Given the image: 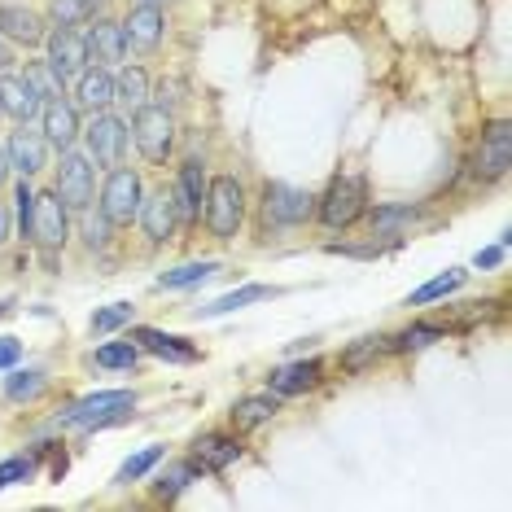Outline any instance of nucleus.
Here are the masks:
<instances>
[{
  "label": "nucleus",
  "instance_id": "393cba45",
  "mask_svg": "<svg viewBox=\"0 0 512 512\" xmlns=\"http://www.w3.org/2000/svg\"><path fill=\"white\" fill-rule=\"evenodd\" d=\"M193 482H202V464H197V460H176V464H167V469L154 477V499H162V504H176V499L189 491Z\"/></svg>",
  "mask_w": 512,
  "mask_h": 512
},
{
  "label": "nucleus",
  "instance_id": "8fccbe9b",
  "mask_svg": "<svg viewBox=\"0 0 512 512\" xmlns=\"http://www.w3.org/2000/svg\"><path fill=\"white\" fill-rule=\"evenodd\" d=\"M0 119H5V114H0Z\"/></svg>",
  "mask_w": 512,
  "mask_h": 512
},
{
  "label": "nucleus",
  "instance_id": "e433bc0d",
  "mask_svg": "<svg viewBox=\"0 0 512 512\" xmlns=\"http://www.w3.org/2000/svg\"><path fill=\"white\" fill-rule=\"evenodd\" d=\"M97 368H136L141 364V346L127 337V342H106V346H97Z\"/></svg>",
  "mask_w": 512,
  "mask_h": 512
},
{
  "label": "nucleus",
  "instance_id": "ddd939ff",
  "mask_svg": "<svg viewBox=\"0 0 512 512\" xmlns=\"http://www.w3.org/2000/svg\"><path fill=\"white\" fill-rule=\"evenodd\" d=\"M79 132H84V114L75 110V101H66V97H49L40 106V136L49 141V149H75L79 141Z\"/></svg>",
  "mask_w": 512,
  "mask_h": 512
},
{
  "label": "nucleus",
  "instance_id": "6ab92c4d",
  "mask_svg": "<svg viewBox=\"0 0 512 512\" xmlns=\"http://www.w3.org/2000/svg\"><path fill=\"white\" fill-rule=\"evenodd\" d=\"M49 36V18L27 5H0V40L22 44V49H40Z\"/></svg>",
  "mask_w": 512,
  "mask_h": 512
},
{
  "label": "nucleus",
  "instance_id": "f8f14e48",
  "mask_svg": "<svg viewBox=\"0 0 512 512\" xmlns=\"http://www.w3.org/2000/svg\"><path fill=\"white\" fill-rule=\"evenodd\" d=\"M136 224H141V232H145L149 246H167V241H176L180 215H176V202H171V189H167V184L141 197V211H136Z\"/></svg>",
  "mask_w": 512,
  "mask_h": 512
},
{
  "label": "nucleus",
  "instance_id": "aec40b11",
  "mask_svg": "<svg viewBox=\"0 0 512 512\" xmlns=\"http://www.w3.org/2000/svg\"><path fill=\"white\" fill-rule=\"evenodd\" d=\"M40 106L44 97L27 84V75H14V71H0V114L14 123H36L40 119Z\"/></svg>",
  "mask_w": 512,
  "mask_h": 512
},
{
  "label": "nucleus",
  "instance_id": "c85d7f7f",
  "mask_svg": "<svg viewBox=\"0 0 512 512\" xmlns=\"http://www.w3.org/2000/svg\"><path fill=\"white\" fill-rule=\"evenodd\" d=\"M215 272H219V259L180 263V267H171V272H162V276H158V289H189V285H202V281H211Z\"/></svg>",
  "mask_w": 512,
  "mask_h": 512
},
{
  "label": "nucleus",
  "instance_id": "09e8293b",
  "mask_svg": "<svg viewBox=\"0 0 512 512\" xmlns=\"http://www.w3.org/2000/svg\"><path fill=\"white\" fill-rule=\"evenodd\" d=\"M9 311H14V302H0V316H9Z\"/></svg>",
  "mask_w": 512,
  "mask_h": 512
},
{
  "label": "nucleus",
  "instance_id": "2f4dec72",
  "mask_svg": "<svg viewBox=\"0 0 512 512\" xmlns=\"http://www.w3.org/2000/svg\"><path fill=\"white\" fill-rule=\"evenodd\" d=\"M162 456H167V447H158V442H149V447H141L136 456H127L119 464V473H114V486H132V482H141V477L149 469H158Z\"/></svg>",
  "mask_w": 512,
  "mask_h": 512
},
{
  "label": "nucleus",
  "instance_id": "f3484780",
  "mask_svg": "<svg viewBox=\"0 0 512 512\" xmlns=\"http://www.w3.org/2000/svg\"><path fill=\"white\" fill-rule=\"evenodd\" d=\"M5 154H9V167H14L22 180H36L40 171L49 167V141H44L40 132H31V123H18V132H9Z\"/></svg>",
  "mask_w": 512,
  "mask_h": 512
},
{
  "label": "nucleus",
  "instance_id": "423d86ee",
  "mask_svg": "<svg viewBox=\"0 0 512 512\" xmlns=\"http://www.w3.org/2000/svg\"><path fill=\"white\" fill-rule=\"evenodd\" d=\"M259 211H263V228H272V232L276 228H302L311 215H316V193L294 189V184H285V180H267Z\"/></svg>",
  "mask_w": 512,
  "mask_h": 512
},
{
  "label": "nucleus",
  "instance_id": "9b49d317",
  "mask_svg": "<svg viewBox=\"0 0 512 512\" xmlns=\"http://www.w3.org/2000/svg\"><path fill=\"white\" fill-rule=\"evenodd\" d=\"M206 167L202 158H184L176 171V184H171V202H176L180 228H197L202 224V206H206Z\"/></svg>",
  "mask_w": 512,
  "mask_h": 512
},
{
  "label": "nucleus",
  "instance_id": "58836bf2",
  "mask_svg": "<svg viewBox=\"0 0 512 512\" xmlns=\"http://www.w3.org/2000/svg\"><path fill=\"white\" fill-rule=\"evenodd\" d=\"M31 211H36V189H31V180L18 176V184H14V228H18L22 241H31Z\"/></svg>",
  "mask_w": 512,
  "mask_h": 512
},
{
  "label": "nucleus",
  "instance_id": "c756f323",
  "mask_svg": "<svg viewBox=\"0 0 512 512\" xmlns=\"http://www.w3.org/2000/svg\"><path fill=\"white\" fill-rule=\"evenodd\" d=\"M44 18H49V27H84L97 18V0H49Z\"/></svg>",
  "mask_w": 512,
  "mask_h": 512
},
{
  "label": "nucleus",
  "instance_id": "473e14b6",
  "mask_svg": "<svg viewBox=\"0 0 512 512\" xmlns=\"http://www.w3.org/2000/svg\"><path fill=\"white\" fill-rule=\"evenodd\" d=\"M386 351H390V337H359V342H351L342 351V368L346 372H364L368 364H377Z\"/></svg>",
  "mask_w": 512,
  "mask_h": 512
},
{
  "label": "nucleus",
  "instance_id": "7ed1b4c3",
  "mask_svg": "<svg viewBox=\"0 0 512 512\" xmlns=\"http://www.w3.org/2000/svg\"><path fill=\"white\" fill-rule=\"evenodd\" d=\"M136 407V394L132 390H97L88 394V399L71 403L62 416H57V425L62 429H84V434H92V429H110L132 416Z\"/></svg>",
  "mask_w": 512,
  "mask_h": 512
},
{
  "label": "nucleus",
  "instance_id": "4c0bfd02",
  "mask_svg": "<svg viewBox=\"0 0 512 512\" xmlns=\"http://www.w3.org/2000/svg\"><path fill=\"white\" fill-rule=\"evenodd\" d=\"M368 219H372V232H381V237H399V228L412 224L416 211L412 206H377Z\"/></svg>",
  "mask_w": 512,
  "mask_h": 512
},
{
  "label": "nucleus",
  "instance_id": "6e6552de",
  "mask_svg": "<svg viewBox=\"0 0 512 512\" xmlns=\"http://www.w3.org/2000/svg\"><path fill=\"white\" fill-rule=\"evenodd\" d=\"M53 189L71 206V215L88 211L97 202V162L79 149H62V162H57V176H53Z\"/></svg>",
  "mask_w": 512,
  "mask_h": 512
},
{
  "label": "nucleus",
  "instance_id": "a878e982",
  "mask_svg": "<svg viewBox=\"0 0 512 512\" xmlns=\"http://www.w3.org/2000/svg\"><path fill=\"white\" fill-rule=\"evenodd\" d=\"M149 101V71L136 62H123L114 71V106H127V110H141Z\"/></svg>",
  "mask_w": 512,
  "mask_h": 512
},
{
  "label": "nucleus",
  "instance_id": "c03bdc74",
  "mask_svg": "<svg viewBox=\"0 0 512 512\" xmlns=\"http://www.w3.org/2000/svg\"><path fill=\"white\" fill-rule=\"evenodd\" d=\"M14 237V211H9V202H0V246Z\"/></svg>",
  "mask_w": 512,
  "mask_h": 512
},
{
  "label": "nucleus",
  "instance_id": "5701e85b",
  "mask_svg": "<svg viewBox=\"0 0 512 512\" xmlns=\"http://www.w3.org/2000/svg\"><path fill=\"white\" fill-rule=\"evenodd\" d=\"M320 372H324L320 359H294V364L272 368L267 386H272V394H281V399H294V394H307L320 386Z\"/></svg>",
  "mask_w": 512,
  "mask_h": 512
},
{
  "label": "nucleus",
  "instance_id": "72a5a7b5",
  "mask_svg": "<svg viewBox=\"0 0 512 512\" xmlns=\"http://www.w3.org/2000/svg\"><path fill=\"white\" fill-rule=\"evenodd\" d=\"M434 342H447V329H442V324H412V329H403L394 337L390 351L412 355V351H425V346H434Z\"/></svg>",
  "mask_w": 512,
  "mask_h": 512
},
{
  "label": "nucleus",
  "instance_id": "f03ea898",
  "mask_svg": "<svg viewBox=\"0 0 512 512\" xmlns=\"http://www.w3.org/2000/svg\"><path fill=\"white\" fill-rule=\"evenodd\" d=\"M127 127H132V141L149 167H167V158L176 154V114L158 101H145L141 110H132Z\"/></svg>",
  "mask_w": 512,
  "mask_h": 512
},
{
  "label": "nucleus",
  "instance_id": "a18cd8bd",
  "mask_svg": "<svg viewBox=\"0 0 512 512\" xmlns=\"http://www.w3.org/2000/svg\"><path fill=\"white\" fill-rule=\"evenodd\" d=\"M14 66H18L14 44H9V40H0V71H14Z\"/></svg>",
  "mask_w": 512,
  "mask_h": 512
},
{
  "label": "nucleus",
  "instance_id": "7c9ffc66",
  "mask_svg": "<svg viewBox=\"0 0 512 512\" xmlns=\"http://www.w3.org/2000/svg\"><path fill=\"white\" fill-rule=\"evenodd\" d=\"M464 281H469V272H464V267H451V272H442V276H434V281H425L421 289H412V294H407V307H425V302H438V298L456 294Z\"/></svg>",
  "mask_w": 512,
  "mask_h": 512
},
{
  "label": "nucleus",
  "instance_id": "dca6fc26",
  "mask_svg": "<svg viewBox=\"0 0 512 512\" xmlns=\"http://www.w3.org/2000/svg\"><path fill=\"white\" fill-rule=\"evenodd\" d=\"M84 53H88V66H106V71H119L123 57H127V44H123V27L114 18H92L84 22Z\"/></svg>",
  "mask_w": 512,
  "mask_h": 512
},
{
  "label": "nucleus",
  "instance_id": "0eeeda50",
  "mask_svg": "<svg viewBox=\"0 0 512 512\" xmlns=\"http://www.w3.org/2000/svg\"><path fill=\"white\" fill-rule=\"evenodd\" d=\"M79 136H84L88 158L97 162V171H106V167H119V162L127 158L132 127H127V119H119L114 110H101V114H88V123H84Z\"/></svg>",
  "mask_w": 512,
  "mask_h": 512
},
{
  "label": "nucleus",
  "instance_id": "4468645a",
  "mask_svg": "<svg viewBox=\"0 0 512 512\" xmlns=\"http://www.w3.org/2000/svg\"><path fill=\"white\" fill-rule=\"evenodd\" d=\"M44 49H49V57L44 62L53 66V75L66 84H75L79 71L88 66V53H84V36H79L75 27H49V36H44Z\"/></svg>",
  "mask_w": 512,
  "mask_h": 512
},
{
  "label": "nucleus",
  "instance_id": "f257e3e1",
  "mask_svg": "<svg viewBox=\"0 0 512 512\" xmlns=\"http://www.w3.org/2000/svg\"><path fill=\"white\" fill-rule=\"evenodd\" d=\"M246 211H250V197H246V184L241 176H215L206 184V206H202V224L215 241H237L241 228H246Z\"/></svg>",
  "mask_w": 512,
  "mask_h": 512
},
{
  "label": "nucleus",
  "instance_id": "ea45409f",
  "mask_svg": "<svg viewBox=\"0 0 512 512\" xmlns=\"http://www.w3.org/2000/svg\"><path fill=\"white\" fill-rule=\"evenodd\" d=\"M27 84L36 88L44 101H49V97H62V92H66V88H62V79L53 75V66L44 62V57H40V62H27Z\"/></svg>",
  "mask_w": 512,
  "mask_h": 512
},
{
  "label": "nucleus",
  "instance_id": "a211bd4d",
  "mask_svg": "<svg viewBox=\"0 0 512 512\" xmlns=\"http://www.w3.org/2000/svg\"><path fill=\"white\" fill-rule=\"evenodd\" d=\"M241 434L237 429H211V434L193 438V460L202 464V473H224L228 464L241 460Z\"/></svg>",
  "mask_w": 512,
  "mask_h": 512
},
{
  "label": "nucleus",
  "instance_id": "49530a36",
  "mask_svg": "<svg viewBox=\"0 0 512 512\" xmlns=\"http://www.w3.org/2000/svg\"><path fill=\"white\" fill-rule=\"evenodd\" d=\"M9 176H14V167H9V154H5V145H0V189L9 184Z\"/></svg>",
  "mask_w": 512,
  "mask_h": 512
},
{
  "label": "nucleus",
  "instance_id": "1a4fd4ad",
  "mask_svg": "<svg viewBox=\"0 0 512 512\" xmlns=\"http://www.w3.org/2000/svg\"><path fill=\"white\" fill-rule=\"evenodd\" d=\"M31 246L44 254H62L71 246V206L57 197V189L36 193V211H31Z\"/></svg>",
  "mask_w": 512,
  "mask_h": 512
},
{
  "label": "nucleus",
  "instance_id": "9d476101",
  "mask_svg": "<svg viewBox=\"0 0 512 512\" xmlns=\"http://www.w3.org/2000/svg\"><path fill=\"white\" fill-rule=\"evenodd\" d=\"M508 167H512V123L508 119H495V123H486L482 141H477L473 171H477V180L495 184V180L508 176Z\"/></svg>",
  "mask_w": 512,
  "mask_h": 512
},
{
  "label": "nucleus",
  "instance_id": "2eb2a0df",
  "mask_svg": "<svg viewBox=\"0 0 512 512\" xmlns=\"http://www.w3.org/2000/svg\"><path fill=\"white\" fill-rule=\"evenodd\" d=\"M119 27L127 53H154L162 36H167V14H162V5H132Z\"/></svg>",
  "mask_w": 512,
  "mask_h": 512
},
{
  "label": "nucleus",
  "instance_id": "20e7f679",
  "mask_svg": "<svg viewBox=\"0 0 512 512\" xmlns=\"http://www.w3.org/2000/svg\"><path fill=\"white\" fill-rule=\"evenodd\" d=\"M368 215V184L364 176H333V184L316 197V219L329 232H346Z\"/></svg>",
  "mask_w": 512,
  "mask_h": 512
},
{
  "label": "nucleus",
  "instance_id": "412c9836",
  "mask_svg": "<svg viewBox=\"0 0 512 512\" xmlns=\"http://www.w3.org/2000/svg\"><path fill=\"white\" fill-rule=\"evenodd\" d=\"M75 110L79 114H101V110H114V71L106 66H84L75 79Z\"/></svg>",
  "mask_w": 512,
  "mask_h": 512
},
{
  "label": "nucleus",
  "instance_id": "c9c22d12",
  "mask_svg": "<svg viewBox=\"0 0 512 512\" xmlns=\"http://www.w3.org/2000/svg\"><path fill=\"white\" fill-rule=\"evenodd\" d=\"M79 219H84V246L92 250V254H106L110 250V241H114V224L101 211H79Z\"/></svg>",
  "mask_w": 512,
  "mask_h": 512
},
{
  "label": "nucleus",
  "instance_id": "39448f33",
  "mask_svg": "<svg viewBox=\"0 0 512 512\" xmlns=\"http://www.w3.org/2000/svg\"><path fill=\"white\" fill-rule=\"evenodd\" d=\"M141 197H145V184H141V171L119 162V167H106V180H101V202L97 211L110 219L114 228H132L136 211H141Z\"/></svg>",
  "mask_w": 512,
  "mask_h": 512
},
{
  "label": "nucleus",
  "instance_id": "de8ad7c7",
  "mask_svg": "<svg viewBox=\"0 0 512 512\" xmlns=\"http://www.w3.org/2000/svg\"><path fill=\"white\" fill-rule=\"evenodd\" d=\"M132 5H167V0H132Z\"/></svg>",
  "mask_w": 512,
  "mask_h": 512
},
{
  "label": "nucleus",
  "instance_id": "37998d69",
  "mask_svg": "<svg viewBox=\"0 0 512 512\" xmlns=\"http://www.w3.org/2000/svg\"><path fill=\"white\" fill-rule=\"evenodd\" d=\"M473 263H477V267H499V263H504V241H499V246H491V250H477Z\"/></svg>",
  "mask_w": 512,
  "mask_h": 512
},
{
  "label": "nucleus",
  "instance_id": "4be33fe9",
  "mask_svg": "<svg viewBox=\"0 0 512 512\" xmlns=\"http://www.w3.org/2000/svg\"><path fill=\"white\" fill-rule=\"evenodd\" d=\"M132 342L141 346V351L167 359V364H197L202 351L189 342V337H176V333H162V329H132Z\"/></svg>",
  "mask_w": 512,
  "mask_h": 512
},
{
  "label": "nucleus",
  "instance_id": "cd10ccee",
  "mask_svg": "<svg viewBox=\"0 0 512 512\" xmlns=\"http://www.w3.org/2000/svg\"><path fill=\"white\" fill-rule=\"evenodd\" d=\"M49 390V372L44 368H18L14 377H5V399L9 403H36Z\"/></svg>",
  "mask_w": 512,
  "mask_h": 512
},
{
  "label": "nucleus",
  "instance_id": "a19ab883",
  "mask_svg": "<svg viewBox=\"0 0 512 512\" xmlns=\"http://www.w3.org/2000/svg\"><path fill=\"white\" fill-rule=\"evenodd\" d=\"M31 473H36V460H31V456L5 460V464H0V491H5V486H14V482H27Z\"/></svg>",
  "mask_w": 512,
  "mask_h": 512
},
{
  "label": "nucleus",
  "instance_id": "79ce46f5",
  "mask_svg": "<svg viewBox=\"0 0 512 512\" xmlns=\"http://www.w3.org/2000/svg\"><path fill=\"white\" fill-rule=\"evenodd\" d=\"M18 359H22V342H18V337H0V372L14 368Z\"/></svg>",
  "mask_w": 512,
  "mask_h": 512
},
{
  "label": "nucleus",
  "instance_id": "f704fd0d",
  "mask_svg": "<svg viewBox=\"0 0 512 512\" xmlns=\"http://www.w3.org/2000/svg\"><path fill=\"white\" fill-rule=\"evenodd\" d=\"M132 302H110V307H101L97 316L88 320V333L92 337H106V333H119V329H127L132 324Z\"/></svg>",
  "mask_w": 512,
  "mask_h": 512
},
{
  "label": "nucleus",
  "instance_id": "bb28decb",
  "mask_svg": "<svg viewBox=\"0 0 512 512\" xmlns=\"http://www.w3.org/2000/svg\"><path fill=\"white\" fill-rule=\"evenodd\" d=\"M276 294H281V289H272V285H241V289H232V294L215 298L211 307H202V311H197V320L228 316V311H237V307H250V302H263V298H276Z\"/></svg>",
  "mask_w": 512,
  "mask_h": 512
},
{
  "label": "nucleus",
  "instance_id": "b1692460",
  "mask_svg": "<svg viewBox=\"0 0 512 512\" xmlns=\"http://www.w3.org/2000/svg\"><path fill=\"white\" fill-rule=\"evenodd\" d=\"M281 412V394H246V399H237L232 403V412H228V425L237 429V434H250V429H259L267 425L272 416Z\"/></svg>",
  "mask_w": 512,
  "mask_h": 512
}]
</instances>
